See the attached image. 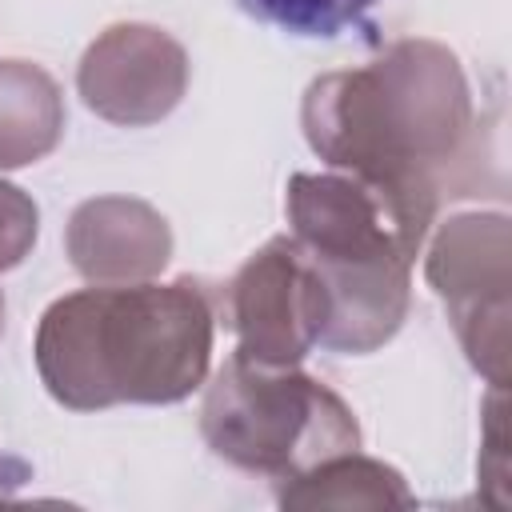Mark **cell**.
I'll use <instances>...</instances> for the list:
<instances>
[{
    "label": "cell",
    "instance_id": "1",
    "mask_svg": "<svg viewBox=\"0 0 512 512\" xmlns=\"http://www.w3.org/2000/svg\"><path fill=\"white\" fill-rule=\"evenodd\" d=\"M468 128L464 72L432 40L392 44L356 72L320 76L304 96L308 144L348 176L396 196L424 224L436 208V176Z\"/></svg>",
    "mask_w": 512,
    "mask_h": 512
},
{
    "label": "cell",
    "instance_id": "2",
    "mask_svg": "<svg viewBox=\"0 0 512 512\" xmlns=\"http://www.w3.org/2000/svg\"><path fill=\"white\" fill-rule=\"evenodd\" d=\"M212 300L196 280L100 284L60 296L36 332V368L68 408L172 404L200 388Z\"/></svg>",
    "mask_w": 512,
    "mask_h": 512
},
{
    "label": "cell",
    "instance_id": "3",
    "mask_svg": "<svg viewBox=\"0 0 512 512\" xmlns=\"http://www.w3.org/2000/svg\"><path fill=\"white\" fill-rule=\"evenodd\" d=\"M288 220L328 300L320 344L332 352L380 348L404 320L408 264L428 224L360 176H292Z\"/></svg>",
    "mask_w": 512,
    "mask_h": 512
},
{
    "label": "cell",
    "instance_id": "4",
    "mask_svg": "<svg viewBox=\"0 0 512 512\" xmlns=\"http://www.w3.org/2000/svg\"><path fill=\"white\" fill-rule=\"evenodd\" d=\"M200 428L228 464L280 480L360 444L348 404L328 384L296 372V364H260L244 352H232L208 384Z\"/></svg>",
    "mask_w": 512,
    "mask_h": 512
},
{
    "label": "cell",
    "instance_id": "5",
    "mask_svg": "<svg viewBox=\"0 0 512 512\" xmlns=\"http://www.w3.org/2000/svg\"><path fill=\"white\" fill-rule=\"evenodd\" d=\"M428 280L436 284L452 324L476 368L504 388L508 360V220L496 216H456L440 228Z\"/></svg>",
    "mask_w": 512,
    "mask_h": 512
},
{
    "label": "cell",
    "instance_id": "6",
    "mask_svg": "<svg viewBox=\"0 0 512 512\" xmlns=\"http://www.w3.org/2000/svg\"><path fill=\"white\" fill-rule=\"evenodd\" d=\"M228 320L244 356L260 364H300L324 336L328 300L320 276L292 236L268 240L228 288Z\"/></svg>",
    "mask_w": 512,
    "mask_h": 512
},
{
    "label": "cell",
    "instance_id": "7",
    "mask_svg": "<svg viewBox=\"0 0 512 512\" xmlns=\"http://www.w3.org/2000/svg\"><path fill=\"white\" fill-rule=\"evenodd\" d=\"M184 48L160 28H108L80 60V96L92 112L116 124H152L168 116L184 92Z\"/></svg>",
    "mask_w": 512,
    "mask_h": 512
},
{
    "label": "cell",
    "instance_id": "8",
    "mask_svg": "<svg viewBox=\"0 0 512 512\" xmlns=\"http://www.w3.org/2000/svg\"><path fill=\"white\" fill-rule=\"evenodd\" d=\"M172 236L164 216L140 200L104 196L76 208L68 224V256L76 272L100 284L144 280L168 264Z\"/></svg>",
    "mask_w": 512,
    "mask_h": 512
},
{
    "label": "cell",
    "instance_id": "9",
    "mask_svg": "<svg viewBox=\"0 0 512 512\" xmlns=\"http://www.w3.org/2000/svg\"><path fill=\"white\" fill-rule=\"evenodd\" d=\"M60 128L64 108L52 76L24 60H0V168L36 164Z\"/></svg>",
    "mask_w": 512,
    "mask_h": 512
},
{
    "label": "cell",
    "instance_id": "10",
    "mask_svg": "<svg viewBox=\"0 0 512 512\" xmlns=\"http://www.w3.org/2000/svg\"><path fill=\"white\" fill-rule=\"evenodd\" d=\"M236 4L252 20L272 24L288 36L332 40V36L356 28L376 0H236Z\"/></svg>",
    "mask_w": 512,
    "mask_h": 512
},
{
    "label": "cell",
    "instance_id": "11",
    "mask_svg": "<svg viewBox=\"0 0 512 512\" xmlns=\"http://www.w3.org/2000/svg\"><path fill=\"white\" fill-rule=\"evenodd\" d=\"M32 240H36V204L20 188L0 184V272L16 268L32 248Z\"/></svg>",
    "mask_w": 512,
    "mask_h": 512
},
{
    "label": "cell",
    "instance_id": "12",
    "mask_svg": "<svg viewBox=\"0 0 512 512\" xmlns=\"http://www.w3.org/2000/svg\"><path fill=\"white\" fill-rule=\"evenodd\" d=\"M4 480H16V476H8V464L0 460V496H4Z\"/></svg>",
    "mask_w": 512,
    "mask_h": 512
},
{
    "label": "cell",
    "instance_id": "13",
    "mask_svg": "<svg viewBox=\"0 0 512 512\" xmlns=\"http://www.w3.org/2000/svg\"><path fill=\"white\" fill-rule=\"evenodd\" d=\"M0 328H4V296H0Z\"/></svg>",
    "mask_w": 512,
    "mask_h": 512
}]
</instances>
